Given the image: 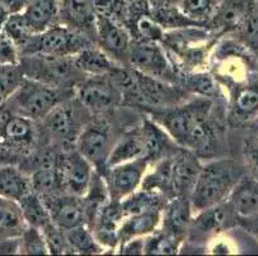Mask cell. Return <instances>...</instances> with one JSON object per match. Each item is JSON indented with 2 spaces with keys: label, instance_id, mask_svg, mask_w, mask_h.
Wrapping results in <instances>:
<instances>
[{
  "label": "cell",
  "instance_id": "cell-13",
  "mask_svg": "<svg viewBox=\"0 0 258 256\" xmlns=\"http://www.w3.org/2000/svg\"><path fill=\"white\" fill-rule=\"evenodd\" d=\"M230 210L229 204L225 205L221 203L194 213L187 229L186 238L182 243L185 245V250H196L199 247L206 250V242L215 237L227 224Z\"/></svg>",
  "mask_w": 258,
  "mask_h": 256
},
{
  "label": "cell",
  "instance_id": "cell-5",
  "mask_svg": "<svg viewBox=\"0 0 258 256\" xmlns=\"http://www.w3.org/2000/svg\"><path fill=\"white\" fill-rule=\"evenodd\" d=\"M72 95H75L74 90L53 88L50 84L43 83L36 79L23 77L18 88L6 103L9 104V112L39 122L58 103Z\"/></svg>",
  "mask_w": 258,
  "mask_h": 256
},
{
  "label": "cell",
  "instance_id": "cell-37",
  "mask_svg": "<svg viewBox=\"0 0 258 256\" xmlns=\"http://www.w3.org/2000/svg\"><path fill=\"white\" fill-rule=\"evenodd\" d=\"M43 232L44 238H45L46 246H48L49 253L53 255H64V253H72L70 248L67 237H66L64 229L59 228L57 224L53 222H49L43 228L40 229Z\"/></svg>",
  "mask_w": 258,
  "mask_h": 256
},
{
  "label": "cell",
  "instance_id": "cell-26",
  "mask_svg": "<svg viewBox=\"0 0 258 256\" xmlns=\"http://www.w3.org/2000/svg\"><path fill=\"white\" fill-rule=\"evenodd\" d=\"M31 191L30 175L15 164L0 166V196L20 201Z\"/></svg>",
  "mask_w": 258,
  "mask_h": 256
},
{
  "label": "cell",
  "instance_id": "cell-4",
  "mask_svg": "<svg viewBox=\"0 0 258 256\" xmlns=\"http://www.w3.org/2000/svg\"><path fill=\"white\" fill-rule=\"evenodd\" d=\"M93 114L75 95L58 103L40 122L49 145L59 151L76 147L77 138Z\"/></svg>",
  "mask_w": 258,
  "mask_h": 256
},
{
  "label": "cell",
  "instance_id": "cell-23",
  "mask_svg": "<svg viewBox=\"0 0 258 256\" xmlns=\"http://www.w3.org/2000/svg\"><path fill=\"white\" fill-rule=\"evenodd\" d=\"M162 209L143 211L126 215L118 228V246L137 237H145L153 233L161 224ZM118 248V247H117Z\"/></svg>",
  "mask_w": 258,
  "mask_h": 256
},
{
  "label": "cell",
  "instance_id": "cell-9",
  "mask_svg": "<svg viewBox=\"0 0 258 256\" xmlns=\"http://www.w3.org/2000/svg\"><path fill=\"white\" fill-rule=\"evenodd\" d=\"M75 96L93 114H111L122 105V90L113 74L85 76L75 88Z\"/></svg>",
  "mask_w": 258,
  "mask_h": 256
},
{
  "label": "cell",
  "instance_id": "cell-12",
  "mask_svg": "<svg viewBox=\"0 0 258 256\" xmlns=\"http://www.w3.org/2000/svg\"><path fill=\"white\" fill-rule=\"evenodd\" d=\"M149 166L151 164L145 156L108 166L102 176L111 200L121 201L140 189Z\"/></svg>",
  "mask_w": 258,
  "mask_h": 256
},
{
  "label": "cell",
  "instance_id": "cell-28",
  "mask_svg": "<svg viewBox=\"0 0 258 256\" xmlns=\"http://www.w3.org/2000/svg\"><path fill=\"white\" fill-rule=\"evenodd\" d=\"M167 200V197L159 192L140 187L135 192L126 196L125 199H122L119 204H121L123 215L126 217V215L154 210V209H163Z\"/></svg>",
  "mask_w": 258,
  "mask_h": 256
},
{
  "label": "cell",
  "instance_id": "cell-40",
  "mask_svg": "<svg viewBox=\"0 0 258 256\" xmlns=\"http://www.w3.org/2000/svg\"><path fill=\"white\" fill-rule=\"evenodd\" d=\"M0 64L16 65L20 64V51L17 46L6 35H0Z\"/></svg>",
  "mask_w": 258,
  "mask_h": 256
},
{
  "label": "cell",
  "instance_id": "cell-7",
  "mask_svg": "<svg viewBox=\"0 0 258 256\" xmlns=\"http://www.w3.org/2000/svg\"><path fill=\"white\" fill-rule=\"evenodd\" d=\"M95 45V42L83 32L67 27L62 23L48 30L34 34L20 49V56L43 54L53 56H74L84 49Z\"/></svg>",
  "mask_w": 258,
  "mask_h": 256
},
{
  "label": "cell",
  "instance_id": "cell-46",
  "mask_svg": "<svg viewBox=\"0 0 258 256\" xmlns=\"http://www.w3.org/2000/svg\"><path fill=\"white\" fill-rule=\"evenodd\" d=\"M9 17V13L3 8V7L0 6V32L3 30L4 25H6V21L8 20Z\"/></svg>",
  "mask_w": 258,
  "mask_h": 256
},
{
  "label": "cell",
  "instance_id": "cell-45",
  "mask_svg": "<svg viewBox=\"0 0 258 256\" xmlns=\"http://www.w3.org/2000/svg\"><path fill=\"white\" fill-rule=\"evenodd\" d=\"M151 9L167 8V7L177 6L179 0H145Z\"/></svg>",
  "mask_w": 258,
  "mask_h": 256
},
{
  "label": "cell",
  "instance_id": "cell-2",
  "mask_svg": "<svg viewBox=\"0 0 258 256\" xmlns=\"http://www.w3.org/2000/svg\"><path fill=\"white\" fill-rule=\"evenodd\" d=\"M151 166L153 169H148L140 187L157 191L171 199L173 196H189L198 177L202 161L194 152L179 147L172 155Z\"/></svg>",
  "mask_w": 258,
  "mask_h": 256
},
{
  "label": "cell",
  "instance_id": "cell-36",
  "mask_svg": "<svg viewBox=\"0 0 258 256\" xmlns=\"http://www.w3.org/2000/svg\"><path fill=\"white\" fill-rule=\"evenodd\" d=\"M23 77L25 76L20 64H0V105H3L9 96L15 93Z\"/></svg>",
  "mask_w": 258,
  "mask_h": 256
},
{
  "label": "cell",
  "instance_id": "cell-11",
  "mask_svg": "<svg viewBox=\"0 0 258 256\" xmlns=\"http://www.w3.org/2000/svg\"><path fill=\"white\" fill-rule=\"evenodd\" d=\"M95 172L94 166L76 149L58 152L57 173L60 192L83 197Z\"/></svg>",
  "mask_w": 258,
  "mask_h": 256
},
{
  "label": "cell",
  "instance_id": "cell-20",
  "mask_svg": "<svg viewBox=\"0 0 258 256\" xmlns=\"http://www.w3.org/2000/svg\"><path fill=\"white\" fill-rule=\"evenodd\" d=\"M249 12L248 0H221L208 22V28L213 35L234 31L241 27Z\"/></svg>",
  "mask_w": 258,
  "mask_h": 256
},
{
  "label": "cell",
  "instance_id": "cell-19",
  "mask_svg": "<svg viewBox=\"0 0 258 256\" xmlns=\"http://www.w3.org/2000/svg\"><path fill=\"white\" fill-rule=\"evenodd\" d=\"M140 127L144 140V156L151 165L167 158L179 147H181L151 117H144L140 122Z\"/></svg>",
  "mask_w": 258,
  "mask_h": 256
},
{
  "label": "cell",
  "instance_id": "cell-31",
  "mask_svg": "<svg viewBox=\"0 0 258 256\" xmlns=\"http://www.w3.org/2000/svg\"><path fill=\"white\" fill-rule=\"evenodd\" d=\"M184 241L158 228L144 237V253L148 255H173L179 253Z\"/></svg>",
  "mask_w": 258,
  "mask_h": 256
},
{
  "label": "cell",
  "instance_id": "cell-38",
  "mask_svg": "<svg viewBox=\"0 0 258 256\" xmlns=\"http://www.w3.org/2000/svg\"><path fill=\"white\" fill-rule=\"evenodd\" d=\"M97 14L109 17L122 25H127L128 2L127 0H93Z\"/></svg>",
  "mask_w": 258,
  "mask_h": 256
},
{
  "label": "cell",
  "instance_id": "cell-24",
  "mask_svg": "<svg viewBox=\"0 0 258 256\" xmlns=\"http://www.w3.org/2000/svg\"><path fill=\"white\" fill-rule=\"evenodd\" d=\"M35 34L59 23V0H30L22 12Z\"/></svg>",
  "mask_w": 258,
  "mask_h": 256
},
{
  "label": "cell",
  "instance_id": "cell-6",
  "mask_svg": "<svg viewBox=\"0 0 258 256\" xmlns=\"http://www.w3.org/2000/svg\"><path fill=\"white\" fill-rule=\"evenodd\" d=\"M20 67L27 78L63 90L75 91L76 84L85 77L75 65L74 56L22 55L20 56Z\"/></svg>",
  "mask_w": 258,
  "mask_h": 256
},
{
  "label": "cell",
  "instance_id": "cell-32",
  "mask_svg": "<svg viewBox=\"0 0 258 256\" xmlns=\"http://www.w3.org/2000/svg\"><path fill=\"white\" fill-rule=\"evenodd\" d=\"M221 0H179L180 11L194 22L208 27V22L215 14Z\"/></svg>",
  "mask_w": 258,
  "mask_h": 256
},
{
  "label": "cell",
  "instance_id": "cell-15",
  "mask_svg": "<svg viewBox=\"0 0 258 256\" xmlns=\"http://www.w3.org/2000/svg\"><path fill=\"white\" fill-rule=\"evenodd\" d=\"M36 122L8 109L0 110V142L16 152H29L37 140Z\"/></svg>",
  "mask_w": 258,
  "mask_h": 256
},
{
  "label": "cell",
  "instance_id": "cell-48",
  "mask_svg": "<svg viewBox=\"0 0 258 256\" xmlns=\"http://www.w3.org/2000/svg\"><path fill=\"white\" fill-rule=\"evenodd\" d=\"M257 232H258V222H257Z\"/></svg>",
  "mask_w": 258,
  "mask_h": 256
},
{
  "label": "cell",
  "instance_id": "cell-41",
  "mask_svg": "<svg viewBox=\"0 0 258 256\" xmlns=\"http://www.w3.org/2000/svg\"><path fill=\"white\" fill-rule=\"evenodd\" d=\"M243 32L247 37L248 42L252 46H258V9L255 11H250L248 17L245 18L244 23L241 25Z\"/></svg>",
  "mask_w": 258,
  "mask_h": 256
},
{
  "label": "cell",
  "instance_id": "cell-30",
  "mask_svg": "<svg viewBox=\"0 0 258 256\" xmlns=\"http://www.w3.org/2000/svg\"><path fill=\"white\" fill-rule=\"evenodd\" d=\"M18 204H20L21 210H22L23 218L30 227L41 229L44 225L51 222V218L49 215V211L46 209L43 197L35 194L34 191L26 194L18 201Z\"/></svg>",
  "mask_w": 258,
  "mask_h": 256
},
{
  "label": "cell",
  "instance_id": "cell-25",
  "mask_svg": "<svg viewBox=\"0 0 258 256\" xmlns=\"http://www.w3.org/2000/svg\"><path fill=\"white\" fill-rule=\"evenodd\" d=\"M74 63L84 76H100L111 73L117 67H119V64H117L97 45L89 46L74 55Z\"/></svg>",
  "mask_w": 258,
  "mask_h": 256
},
{
  "label": "cell",
  "instance_id": "cell-35",
  "mask_svg": "<svg viewBox=\"0 0 258 256\" xmlns=\"http://www.w3.org/2000/svg\"><path fill=\"white\" fill-rule=\"evenodd\" d=\"M18 251L27 255H48L49 250L43 232L39 228L27 225V228L20 236Z\"/></svg>",
  "mask_w": 258,
  "mask_h": 256
},
{
  "label": "cell",
  "instance_id": "cell-3",
  "mask_svg": "<svg viewBox=\"0 0 258 256\" xmlns=\"http://www.w3.org/2000/svg\"><path fill=\"white\" fill-rule=\"evenodd\" d=\"M241 177L238 163L231 159H210L202 163L189 195L194 213L224 203Z\"/></svg>",
  "mask_w": 258,
  "mask_h": 256
},
{
  "label": "cell",
  "instance_id": "cell-18",
  "mask_svg": "<svg viewBox=\"0 0 258 256\" xmlns=\"http://www.w3.org/2000/svg\"><path fill=\"white\" fill-rule=\"evenodd\" d=\"M193 215V206L189 196H173L166 201L162 209L159 228L185 241Z\"/></svg>",
  "mask_w": 258,
  "mask_h": 256
},
{
  "label": "cell",
  "instance_id": "cell-21",
  "mask_svg": "<svg viewBox=\"0 0 258 256\" xmlns=\"http://www.w3.org/2000/svg\"><path fill=\"white\" fill-rule=\"evenodd\" d=\"M144 140H143L142 127L139 123L138 126L131 127L128 130L119 133L111 152H109V156H108L107 168L116 165V164L142 158L144 156Z\"/></svg>",
  "mask_w": 258,
  "mask_h": 256
},
{
  "label": "cell",
  "instance_id": "cell-34",
  "mask_svg": "<svg viewBox=\"0 0 258 256\" xmlns=\"http://www.w3.org/2000/svg\"><path fill=\"white\" fill-rule=\"evenodd\" d=\"M2 34L15 42L20 50L35 32L31 30L22 13H15L9 14L8 20L6 21V25L2 30Z\"/></svg>",
  "mask_w": 258,
  "mask_h": 256
},
{
  "label": "cell",
  "instance_id": "cell-43",
  "mask_svg": "<svg viewBox=\"0 0 258 256\" xmlns=\"http://www.w3.org/2000/svg\"><path fill=\"white\" fill-rule=\"evenodd\" d=\"M29 2L30 0H0V6L3 7L9 14L22 13Z\"/></svg>",
  "mask_w": 258,
  "mask_h": 256
},
{
  "label": "cell",
  "instance_id": "cell-29",
  "mask_svg": "<svg viewBox=\"0 0 258 256\" xmlns=\"http://www.w3.org/2000/svg\"><path fill=\"white\" fill-rule=\"evenodd\" d=\"M66 237H67V242L72 253L95 255V253L105 252L103 246L98 242L94 236L93 231L86 224H81L66 231Z\"/></svg>",
  "mask_w": 258,
  "mask_h": 256
},
{
  "label": "cell",
  "instance_id": "cell-14",
  "mask_svg": "<svg viewBox=\"0 0 258 256\" xmlns=\"http://www.w3.org/2000/svg\"><path fill=\"white\" fill-rule=\"evenodd\" d=\"M133 37L127 27L109 17L97 14L95 45L119 65H127Z\"/></svg>",
  "mask_w": 258,
  "mask_h": 256
},
{
  "label": "cell",
  "instance_id": "cell-44",
  "mask_svg": "<svg viewBox=\"0 0 258 256\" xmlns=\"http://www.w3.org/2000/svg\"><path fill=\"white\" fill-rule=\"evenodd\" d=\"M18 154L16 151L0 142V166L8 165V164H15L17 161Z\"/></svg>",
  "mask_w": 258,
  "mask_h": 256
},
{
  "label": "cell",
  "instance_id": "cell-27",
  "mask_svg": "<svg viewBox=\"0 0 258 256\" xmlns=\"http://www.w3.org/2000/svg\"><path fill=\"white\" fill-rule=\"evenodd\" d=\"M27 228L18 201L0 196V239L20 238Z\"/></svg>",
  "mask_w": 258,
  "mask_h": 256
},
{
  "label": "cell",
  "instance_id": "cell-39",
  "mask_svg": "<svg viewBox=\"0 0 258 256\" xmlns=\"http://www.w3.org/2000/svg\"><path fill=\"white\" fill-rule=\"evenodd\" d=\"M236 110L241 114H250L258 109V89L245 88L236 95Z\"/></svg>",
  "mask_w": 258,
  "mask_h": 256
},
{
  "label": "cell",
  "instance_id": "cell-47",
  "mask_svg": "<svg viewBox=\"0 0 258 256\" xmlns=\"http://www.w3.org/2000/svg\"><path fill=\"white\" fill-rule=\"evenodd\" d=\"M127 2H137V0H127Z\"/></svg>",
  "mask_w": 258,
  "mask_h": 256
},
{
  "label": "cell",
  "instance_id": "cell-8",
  "mask_svg": "<svg viewBox=\"0 0 258 256\" xmlns=\"http://www.w3.org/2000/svg\"><path fill=\"white\" fill-rule=\"evenodd\" d=\"M108 117L109 114L93 116L80 133L75 147L100 175L107 168L109 152L119 136Z\"/></svg>",
  "mask_w": 258,
  "mask_h": 256
},
{
  "label": "cell",
  "instance_id": "cell-42",
  "mask_svg": "<svg viewBox=\"0 0 258 256\" xmlns=\"http://www.w3.org/2000/svg\"><path fill=\"white\" fill-rule=\"evenodd\" d=\"M118 252L123 255H144V237H137V238L128 239L125 243L118 246Z\"/></svg>",
  "mask_w": 258,
  "mask_h": 256
},
{
  "label": "cell",
  "instance_id": "cell-16",
  "mask_svg": "<svg viewBox=\"0 0 258 256\" xmlns=\"http://www.w3.org/2000/svg\"><path fill=\"white\" fill-rule=\"evenodd\" d=\"M41 197L48 209L51 222L59 228L69 231L81 224H86L83 197L66 192H57Z\"/></svg>",
  "mask_w": 258,
  "mask_h": 256
},
{
  "label": "cell",
  "instance_id": "cell-17",
  "mask_svg": "<svg viewBox=\"0 0 258 256\" xmlns=\"http://www.w3.org/2000/svg\"><path fill=\"white\" fill-rule=\"evenodd\" d=\"M97 12L93 0H59V23L83 32L95 42Z\"/></svg>",
  "mask_w": 258,
  "mask_h": 256
},
{
  "label": "cell",
  "instance_id": "cell-1",
  "mask_svg": "<svg viewBox=\"0 0 258 256\" xmlns=\"http://www.w3.org/2000/svg\"><path fill=\"white\" fill-rule=\"evenodd\" d=\"M212 110V98L194 95L173 107L149 112V117L179 146L194 152L199 159H210L219 146V130L211 119Z\"/></svg>",
  "mask_w": 258,
  "mask_h": 256
},
{
  "label": "cell",
  "instance_id": "cell-10",
  "mask_svg": "<svg viewBox=\"0 0 258 256\" xmlns=\"http://www.w3.org/2000/svg\"><path fill=\"white\" fill-rule=\"evenodd\" d=\"M127 65L147 76L179 84L180 72L161 42L133 41Z\"/></svg>",
  "mask_w": 258,
  "mask_h": 256
},
{
  "label": "cell",
  "instance_id": "cell-22",
  "mask_svg": "<svg viewBox=\"0 0 258 256\" xmlns=\"http://www.w3.org/2000/svg\"><path fill=\"white\" fill-rule=\"evenodd\" d=\"M229 197L230 208L238 217L249 219L258 215V180L241 177Z\"/></svg>",
  "mask_w": 258,
  "mask_h": 256
},
{
  "label": "cell",
  "instance_id": "cell-33",
  "mask_svg": "<svg viewBox=\"0 0 258 256\" xmlns=\"http://www.w3.org/2000/svg\"><path fill=\"white\" fill-rule=\"evenodd\" d=\"M151 13L154 20L162 26L165 31H172V30H180V28L194 27V26H205L194 22L187 18L184 13L179 9L177 6L167 7V8L151 9ZM207 27V26H206Z\"/></svg>",
  "mask_w": 258,
  "mask_h": 256
}]
</instances>
